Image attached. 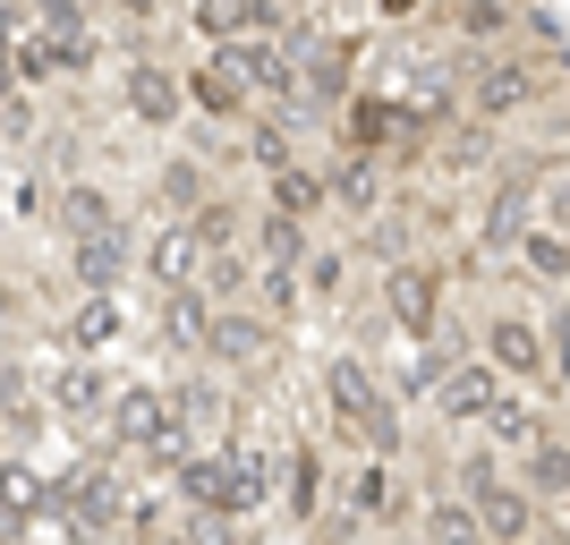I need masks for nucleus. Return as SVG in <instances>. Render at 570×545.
<instances>
[{
  "mask_svg": "<svg viewBox=\"0 0 570 545\" xmlns=\"http://www.w3.org/2000/svg\"><path fill=\"white\" fill-rule=\"evenodd\" d=\"M537 222L570 231V171H562V179H546V196H537Z\"/></svg>",
  "mask_w": 570,
  "mask_h": 545,
  "instance_id": "ea45409f",
  "label": "nucleus"
},
{
  "mask_svg": "<svg viewBox=\"0 0 570 545\" xmlns=\"http://www.w3.org/2000/svg\"><path fill=\"white\" fill-rule=\"evenodd\" d=\"M485 444H494V451H511V460H528V451L546 444V418H537L528 401H511V392H502V409L485 418Z\"/></svg>",
  "mask_w": 570,
  "mask_h": 545,
  "instance_id": "b1692460",
  "label": "nucleus"
},
{
  "mask_svg": "<svg viewBox=\"0 0 570 545\" xmlns=\"http://www.w3.org/2000/svg\"><path fill=\"white\" fill-rule=\"evenodd\" d=\"M324 205H333V171H298V163H289L282 179H273V214H298V222H315Z\"/></svg>",
  "mask_w": 570,
  "mask_h": 545,
  "instance_id": "393cba45",
  "label": "nucleus"
},
{
  "mask_svg": "<svg viewBox=\"0 0 570 545\" xmlns=\"http://www.w3.org/2000/svg\"><path fill=\"white\" fill-rule=\"evenodd\" d=\"M188 26H196V35H214V43H230V35L264 26V0H188Z\"/></svg>",
  "mask_w": 570,
  "mask_h": 545,
  "instance_id": "c85d7f7f",
  "label": "nucleus"
},
{
  "mask_svg": "<svg viewBox=\"0 0 570 545\" xmlns=\"http://www.w3.org/2000/svg\"><path fill=\"white\" fill-rule=\"evenodd\" d=\"M298 103H307V111L357 103L350 95V51H341V43H307V51H298Z\"/></svg>",
  "mask_w": 570,
  "mask_h": 545,
  "instance_id": "4468645a",
  "label": "nucleus"
},
{
  "mask_svg": "<svg viewBox=\"0 0 570 545\" xmlns=\"http://www.w3.org/2000/svg\"><path fill=\"white\" fill-rule=\"evenodd\" d=\"M289 137H298V128H289V111H264L256 128H247V163H256L264 179H282V171L298 163V145H289Z\"/></svg>",
  "mask_w": 570,
  "mask_h": 545,
  "instance_id": "bb28decb",
  "label": "nucleus"
},
{
  "mask_svg": "<svg viewBox=\"0 0 570 545\" xmlns=\"http://www.w3.org/2000/svg\"><path fill=\"white\" fill-rule=\"evenodd\" d=\"M43 392H51V409H60V418H111V401H119V383L102 376L95 358H69Z\"/></svg>",
  "mask_w": 570,
  "mask_h": 545,
  "instance_id": "ddd939ff",
  "label": "nucleus"
},
{
  "mask_svg": "<svg viewBox=\"0 0 570 545\" xmlns=\"http://www.w3.org/2000/svg\"><path fill=\"white\" fill-rule=\"evenodd\" d=\"M119 18H154V9H163V0H111Z\"/></svg>",
  "mask_w": 570,
  "mask_h": 545,
  "instance_id": "c03bdc74",
  "label": "nucleus"
},
{
  "mask_svg": "<svg viewBox=\"0 0 570 545\" xmlns=\"http://www.w3.org/2000/svg\"><path fill=\"white\" fill-rule=\"evenodd\" d=\"M51 222H60L69 239H111V231H128V222H119V196L95 188V179H69V188L51 196Z\"/></svg>",
  "mask_w": 570,
  "mask_h": 545,
  "instance_id": "f8f14e48",
  "label": "nucleus"
},
{
  "mask_svg": "<svg viewBox=\"0 0 570 545\" xmlns=\"http://www.w3.org/2000/svg\"><path fill=\"white\" fill-rule=\"evenodd\" d=\"M214 299H205V282H188V290H163V350H205L214 341Z\"/></svg>",
  "mask_w": 570,
  "mask_h": 545,
  "instance_id": "f3484780",
  "label": "nucleus"
},
{
  "mask_svg": "<svg viewBox=\"0 0 570 545\" xmlns=\"http://www.w3.org/2000/svg\"><path fill=\"white\" fill-rule=\"evenodd\" d=\"M119 103H128V119H145V128H179L188 119V77H170L163 60H128L119 69Z\"/></svg>",
  "mask_w": 570,
  "mask_h": 545,
  "instance_id": "6e6552de",
  "label": "nucleus"
},
{
  "mask_svg": "<svg viewBox=\"0 0 570 545\" xmlns=\"http://www.w3.org/2000/svg\"><path fill=\"white\" fill-rule=\"evenodd\" d=\"M179 409H188V427H222V418H230V392H222L214 376H188L179 383Z\"/></svg>",
  "mask_w": 570,
  "mask_h": 545,
  "instance_id": "c9c22d12",
  "label": "nucleus"
},
{
  "mask_svg": "<svg viewBox=\"0 0 570 545\" xmlns=\"http://www.w3.org/2000/svg\"><path fill=\"white\" fill-rule=\"evenodd\" d=\"M0 128H9V154H26V145H35V111H26V95H9V111H0Z\"/></svg>",
  "mask_w": 570,
  "mask_h": 545,
  "instance_id": "79ce46f5",
  "label": "nucleus"
},
{
  "mask_svg": "<svg viewBox=\"0 0 570 545\" xmlns=\"http://www.w3.org/2000/svg\"><path fill=\"white\" fill-rule=\"evenodd\" d=\"M375 154H341L333 163V205H350V214H366V205H375Z\"/></svg>",
  "mask_w": 570,
  "mask_h": 545,
  "instance_id": "473e14b6",
  "label": "nucleus"
},
{
  "mask_svg": "<svg viewBox=\"0 0 570 545\" xmlns=\"http://www.w3.org/2000/svg\"><path fill=\"white\" fill-rule=\"evenodd\" d=\"M256 256H264V264H307V222L264 205V222H256Z\"/></svg>",
  "mask_w": 570,
  "mask_h": 545,
  "instance_id": "7c9ffc66",
  "label": "nucleus"
},
{
  "mask_svg": "<svg viewBox=\"0 0 570 545\" xmlns=\"http://www.w3.org/2000/svg\"><path fill=\"white\" fill-rule=\"evenodd\" d=\"M383 315H392L409 341H434V332H443V273L417 264V256H401L383 273Z\"/></svg>",
  "mask_w": 570,
  "mask_h": 545,
  "instance_id": "423d86ee",
  "label": "nucleus"
},
{
  "mask_svg": "<svg viewBox=\"0 0 570 545\" xmlns=\"http://www.w3.org/2000/svg\"><path fill=\"white\" fill-rule=\"evenodd\" d=\"M188 231L205 239V256H222V247H247V239H238V205H230V196L196 205V214H188Z\"/></svg>",
  "mask_w": 570,
  "mask_h": 545,
  "instance_id": "f704fd0d",
  "label": "nucleus"
},
{
  "mask_svg": "<svg viewBox=\"0 0 570 545\" xmlns=\"http://www.w3.org/2000/svg\"><path fill=\"white\" fill-rule=\"evenodd\" d=\"M51 512H60L86 545H111V528L137 520V495H128V477H119L111 460H77V469L60 477V503H51Z\"/></svg>",
  "mask_w": 570,
  "mask_h": 545,
  "instance_id": "20e7f679",
  "label": "nucleus"
},
{
  "mask_svg": "<svg viewBox=\"0 0 570 545\" xmlns=\"http://www.w3.org/2000/svg\"><path fill=\"white\" fill-rule=\"evenodd\" d=\"M324 401H333V427H341V444H357V451H401V409L383 401V383L366 376V358L357 350H341L333 367H324Z\"/></svg>",
  "mask_w": 570,
  "mask_h": 545,
  "instance_id": "f03ea898",
  "label": "nucleus"
},
{
  "mask_svg": "<svg viewBox=\"0 0 570 545\" xmlns=\"http://www.w3.org/2000/svg\"><path fill=\"white\" fill-rule=\"evenodd\" d=\"M145 282H154V290H188V282H205V239H196L188 222H163V231L145 239Z\"/></svg>",
  "mask_w": 570,
  "mask_h": 545,
  "instance_id": "9d476101",
  "label": "nucleus"
},
{
  "mask_svg": "<svg viewBox=\"0 0 570 545\" xmlns=\"http://www.w3.org/2000/svg\"><path fill=\"white\" fill-rule=\"evenodd\" d=\"M426 545H494V520L476 512V495H426Z\"/></svg>",
  "mask_w": 570,
  "mask_h": 545,
  "instance_id": "a211bd4d",
  "label": "nucleus"
},
{
  "mask_svg": "<svg viewBox=\"0 0 570 545\" xmlns=\"http://www.w3.org/2000/svg\"><path fill=\"white\" fill-rule=\"evenodd\" d=\"M205 350L222 358V367H256V358H273V324H264L256 308H222L214 315V341Z\"/></svg>",
  "mask_w": 570,
  "mask_h": 545,
  "instance_id": "412c9836",
  "label": "nucleus"
},
{
  "mask_svg": "<svg viewBox=\"0 0 570 545\" xmlns=\"http://www.w3.org/2000/svg\"><path fill=\"white\" fill-rule=\"evenodd\" d=\"M111 545H128V537H111Z\"/></svg>",
  "mask_w": 570,
  "mask_h": 545,
  "instance_id": "49530a36",
  "label": "nucleus"
},
{
  "mask_svg": "<svg viewBox=\"0 0 570 545\" xmlns=\"http://www.w3.org/2000/svg\"><path fill=\"white\" fill-rule=\"evenodd\" d=\"M392 119H401V111H392V103H366V95H357V103H350V154H375Z\"/></svg>",
  "mask_w": 570,
  "mask_h": 545,
  "instance_id": "e433bc0d",
  "label": "nucleus"
},
{
  "mask_svg": "<svg viewBox=\"0 0 570 545\" xmlns=\"http://www.w3.org/2000/svg\"><path fill=\"white\" fill-rule=\"evenodd\" d=\"M69 282H77V290H119V282H128V231H111V239H69Z\"/></svg>",
  "mask_w": 570,
  "mask_h": 545,
  "instance_id": "4be33fe9",
  "label": "nucleus"
},
{
  "mask_svg": "<svg viewBox=\"0 0 570 545\" xmlns=\"http://www.w3.org/2000/svg\"><path fill=\"white\" fill-rule=\"evenodd\" d=\"M546 341H553V383L570 392V308H553V315H546Z\"/></svg>",
  "mask_w": 570,
  "mask_h": 545,
  "instance_id": "58836bf2",
  "label": "nucleus"
},
{
  "mask_svg": "<svg viewBox=\"0 0 570 545\" xmlns=\"http://www.w3.org/2000/svg\"><path fill=\"white\" fill-rule=\"evenodd\" d=\"M434 409H443V427H485L502 409V367L494 358H452L434 376Z\"/></svg>",
  "mask_w": 570,
  "mask_h": 545,
  "instance_id": "0eeeda50",
  "label": "nucleus"
},
{
  "mask_svg": "<svg viewBox=\"0 0 570 545\" xmlns=\"http://www.w3.org/2000/svg\"><path fill=\"white\" fill-rule=\"evenodd\" d=\"M511 18H520V0H452V35H469V43L511 35Z\"/></svg>",
  "mask_w": 570,
  "mask_h": 545,
  "instance_id": "2f4dec72",
  "label": "nucleus"
},
{
  "mask_svg": "<svg viewBox=\"0 0 570 545\" xmlns=\"http://www.w3.org/2000/svg\"><path fill=\"white\" fill-rule=\"evenodd\" d=\"M188 103L205 119H247V103H256V86L238 69H222V60H205V69H188Z\"/></svg>",
  "mask_w": 570,
  "mask_h": 545,
  "instance_id": "5701e85b",
  "label": "nucleus"
},
{
  "mask_svg": "<svg viewBox=\"0 0 570 545\" xmlns=\"http://www.w3.org/2000/svg\"><path fill=\"white\" fill-rule=\"evenodd\" d=\"M511 264H520L528 282L562 290V282H570V231H553V222H528V231L511 239Z\"/></svg>",
  "mask_w": 570,
  "mask_h": 545,
  "instance_id": "6ab92c4d",
  "label": "nucleus"
},
{
  "mask_svg": "<svg viewBox=\"0 0 570 545\" xmlns=\"http://www.w3.org/2000/svg\"><path fill=\"white\" fill-rule=\"evenodd\" d=\"M179 495L205 503V512H230V520H247V512H264V495H273V451L264 444H222V451H188L179 460Z\"/></svg>",
  "mask_w": 570,
  "mask_h": 545,
  "instance_id": "f257e3e1",
  "label": "nucleus"
},
{
  "mask_svg": "<svg viewBox=\"0 0 570 545\" xmlns=\"http://www.w3.org/2000/svg\"><path fill=\"white\" fill-rule=\"evenodd\" d=\"M9 60H18V86H43V77H60V69H69V51L51 43L43 26H35V35H18V51H9Z\"/></svg>",
  "mask_w": 570,
  "mask_h": 545,
  "instance_id": "72a5a7b5",
  "label": "nucleus"
},
{
  "mask_svg": "<svg viewBox=\"0 0 570 545\" xmlns=\"http://www.w3.org/2000/svg\"><path fill=\"white\" fill-rule=\"evenodd\" d=\"M298 273H307V290H315V299H333V290H341V273H350V256H333V247H324V256H307Z\"/></svg>",
  "mask_w": 570,
  "mask_h": 545,
  "instance_id": "4c0bfd02",
  "label": "nucleus"
},
{
  "mask_svg": "<svg viewBox=\"0 0 570 545\" xmlns=\"http://www.w3.org/2000/svg\"><path fill=\"white\" fill-rule=\"evenodd\" d=\"M528 95H537V69H520V60H476V69H469V103H476V119L520 111Z\"/></svg>",
  "mask_w": 570,
  "mask_h": 545,
  "instance_id": "2eb2a0df",
  "label": "nucleus"
},
{
  "mask_svg": "<svg viewBox=\"0 0 570 545\" xmlns=\"http://www.w3.org/2000/svg\"><path fill=\"white\" fill-rule=\"evenodd\" d=\"M247 290H256V256H247V247L205 256V299H214V308H230V299H247Z\"/></svg>",
  "mask_w": 570,
  "mask_h": 545,
  "instance_id": "c756f323",
  "label": "nucleus"
},
{
  "mask_svg": "<svg viewBox=\"0 0 570 545\" xmlns=\"http://www.w3.org/2000/svg\"><path fill=\"white\" fill-rule=\"evenodd\" d=\"M375 18H392V26H401V18H417V0H375Z\"/></svg>",
  "mask_w": 570,
  "mask_h": 545,
  "instance_id": "37998d69",
  "label": "nucleus"
},
{
  "mask_svg": "<svg viewBox=\"0 0 570 545\" xmlns=\"http://www.w3.org/2000/svg\"><path fill=\"white\" fill-rule=\"evenodd\" d=\"M102 435L128 444V451H145V460H163V469L188 460V409H179V392H154V383H119Z\"/></svg>",
  "mask_w": 570,
  "mask_h": 545,
  "instance_id": "7ed1b4c3",
  "label": "nucleus"
},
{
  "mask_svg": "<svg viewBox=\"0 0 570 545\" xmlns=\"http://www.w3.org/2000/svg\"><path fill=\"white\" fill-rule=\"evenodd\" d=\"M494 545H537V537H494Z\"/></svg>",
  "mask_w": 570,
  "mask_h": 545,
  "instance_id": "a18cd8bd",
  "label": "nucleus"
},
{
  "mask_svg": "<svg viewBox=\"0 0 570 545\" xmlns=\"http://www.w3.org/2000/svg\"><path fill=\"white\" fill-rule=\"evenodd\" d=\"M341 503H350V520H401V477H392V460H383V451H366V460H357L350 477H341Z\"/></svg>",
  "mask_w": 570,
  "mask_h": 545,
  "instance_id": "9b49d317",
  "label": "nucleus"
},
{
  "mask_svg": "<svg viewBox=\"0 0 570 545\" xmlns=\"http://www.w3.org/2000/svg\"><path fill=\"white\" fill-rule=\"evenodd\" d=\"M324 495H333V469H324V451L315 444H298L282 460V503H289V520L307 528V520H324Z\"/></svg>",
  "mask_w": 570,
  "mask_h": 545,
  "instance_id": "dca6fc26",
  "label": "nucleus"
},
{
  "mask_svg": "<svg viewBox=\"0 0 570 545\" xmlns=\"http://www.w3.org/2000/svg\"><path fill=\"white\" fill-rule=\"evenodd\" d=\"M443 163H485V119H469V128H452V154H443Z\"/></svg>",
  "mask_w": 570,
  "mask_h": 545,
  "instance_id": "a19ab883",
  "label": "nucleus"
},
{
  "mask_svg": "<svg viewBox=\"0 0 570 545\" xmlns=\"http://www.w3.org/2000/svg\"><path fill=\"white\" fill-rule=\"evenodd\" d=\"M452 477H460V495H476V512L494 520V537H537V486H528V477H502L494 451H469Z\"/></svg>",
  "mask_w": 570,
  "mask_h": 545,
  "instance_id": "39448f33",
  "label": "nucleus"
},
{
  "mask_svg": "<svg viewBox=\"0 0 570 545\" xmlns=\"http://www.w3.org/2000/svg\"><path fill=\"white\" fill-rule=\"evenodd\" d=\"M60 341H69L77 358H102L119 341V290H86L69 308V324H60Z\"/></svg>",
  "mask_w": 570,
  "mask_h": 545,
  "instance_id": "aec40b11",
  "label": "nucleus"
},
{
  "mask_svg": "<svg viewBox=\"0 0 570 545\" xmlns=\"http://www.w3.org/2000/svg\"><path fill=\"white\" fill-rule=\"evenodd\" d=\"M485 358H494L502 376H520V383L553 376V341L528 324V315H494V324H485Z\"/></svg>",
  "mask_w": 570,
  "mask_h": 545,
  "instance_id": "1a4fd4ad",
  "label": "nucleus"
},
{
  "mask_svg": "<svg viewBox=\"0 0 570 545\" xmlns=\"http://www.w3.org/2000/svg\"><path fill=\"white\" fill-rule=\"evenodd\" d=\"M154 196H163L170 214H196V205H214V179H205V163H196V154H170L163 179H154Z\"/></svg>",
  "mask_w": 570,
  "mask_h": 545,
  "instance_id": "a878e982",
  "label": "nucleus"
},
{
  "mask_svg": "<svg viewBox=\"0 0 570 545\" xmlns=\"http://www.w3.org/2000/svg\"><path fill=\"white\" fill-rule=\"evenodd\" d=\"M520 477L537 486V503H570V444H562V435H546V444L520 460Z\"/></svg>",
  "mask_w": 570,
  "mask_h": 545,
  "instance_id": "cd10ccee",
  "label": "nucleus"
}]
</instances>
